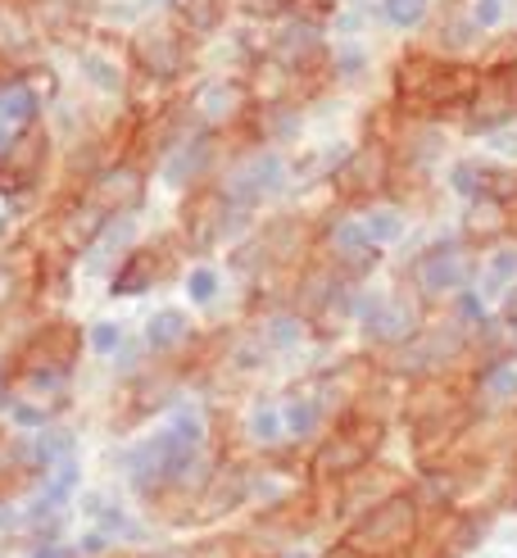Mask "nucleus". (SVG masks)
I'll return each mask as SVG.
<instances>
[{"mask_svg": "<svg viewBox=\"0 0 517 558\" xmlns=\"http://www.w3.org/2000/svg\"><path fill=\"white\" fill-rule=\"evenodd\" d=\"M381 10H386V19L395 27H418L427 19V0H386Z\"/></svg>", "mask_w": 517, "mask_h": 558, "instance_id": "obj_13", "label": "nucleus"}, {"mask_svg": "<svg viewBox=\"0 0 517 558\" xmlns=\"http://www.w3.org/2000/svg\"><path fill=\"white\" fill-rule=\"evenodd\" d=\"M463 277H468V259H463L458 245H435L418 259V287L431 291V295H445V291H458Z\"/></svg>", "mask_w": 517, "mask_h": 558, "instance_id": "obj_3", "label": "nucleus"}, {"mask_svg": "<svg viewBox=\"0 0 517 558\" xmlns=\"http://www.w3.org/2000/svg\"><path fill=\"white\" fill-rule=\"evenodd\" d=\"M282 423H286L291 436H309V432L318 427V409H313L309 400H291V404L282 409Z\"/></svg>", "mask_w": 517, "mask_h": 558, "instance_id": "obj_11", "label": "nucleus"}, {"mask_svg": "<svg viewBox=\"0 0 517 558\" xmlns=\"http://www.w3.org/2000/svg\"><path fill=\"white\" fill-rule=\"evenodd\" d=\"M513 287H517V245L495 250V255L485 259V268H481V300H495V295H504Z\"/></svg>", "mask_w": 517, "mask_h": 558, "instance_id": "obj_5", "label": "nucleus"}, {"mask_svg": "<svg viewBox=\"0 0 517 558\" xmlns=\"http://www.w3.org/2000/svg\"><path fill=\"white\" fill-rule=\"evenodd\" d=\"M490 146H495L500 155H513V159H517V128H500V132H490Z\"/></svg>", "mask_w": 517, "mask_h": 558, "instance_id": "obj_22", "label": "nucleus"}, {"mask_svg": "<svg viewBox=\"0 0 517 558\" xmlns=\"http://www.w3.org/2000/svg\"><path fill=\"white\" fill-rule=\"evenodd\" d=\"M0 114H5L10 123H27L37 114V96L27 92V87H10V92H0Z\"/></svg>", "mask_w": 517, "mask_h": 558, "instance_id": "obj_10", "label": "nucleus"}, {"mask_svg": "<svg viewBox=\"0 0 517 558\" xmlns=\"http://www.w3.org/2000/svg\"><path fill=\"white\" fill-rule=\"evenodd\" d=\"M119 337H123L119 323H96V327H91V345H96L100 354H114V350H119Z\"/></svg>", "mask_w": 517, "mask_h": 558, "instance_id": "obj_18", "label": "nucleus"}, {"mask_svg": "<svg viewBox=\"0 0 517 558\" xmlns=\"http://www.w3.org/2000/svg\"><path fill=\"white\" fill-rule=\"evenodd\" d=\"M278 186H282V159H272V155L250 159V163H245V169H236V178H232V195H236V201H245V205L263 201V195H272Z\"/></svg>", "mask_w": 517, "mask_h": 558, "instance_id": "obj_4", "label": "nucleus"}, {"mask_svg": "<svg viewBox=\"0 0 517 558\" xmlns=\"http://www.w3.org/2000/svg\"><path fill=\"white\" fill-rule=\"evenodd\" d=\"M408 536H414V505H408V499H391V505L372 509L359 526H354L349 545L364 549V554H391V549H399Z\"/></svg>", "mask_w": 517, "mask_h": 558, "instance_id": "obj_1", "label": "nucleus"}, {"mask_svg": "<svg viewBox=\"0 0 517 558\" xmlns=\"http://www.w3.org/2000/svg\"><path fill=\"white\" fill-rule=\"evenodd\" d=\"M513 114H517V87H513V77L508 73L481 77L477 92H472V123L485 128V132H500Z\"/></svg>", "mask_w": 517, "mask_h": 558, "instance_id": "obj_2", "label": "nucleus"}, {"mask_svg": "<svg viewBox=\"0 0 517 558\" xmlns=\"http://www.w3.org/2000/svg\"><path fill=\"white\" fill-rule=\"evenodd\" d=\"M336 250H345V255H364V250H372L364 218H345L341 222V228H336Z\"/></svg>", "mask_w": 517, "mask_h": 558, "instance_id": "obj_12", "label": "nucleus"}, {"mask_svg": "<svg viewBox=\"0 0 517 558\" xmlns=\"http://www.w3.org/2000/svg\"><path fill=\"white\" fill-rule=\"evenodd\" d=\"M186 291H190V300H196V304L213 300L218 295V272L213 268H196V272H190V282H186Z\"/></svg>", "mask_w": 517, "mask_h": 558, "instance_id": "obj_17", "label": "nucleus"}, {"mask_svg": "<svg viewBox=\"0 0 517 558\" xmlns=\"http://www.w3.org/2000/svg\"><path fill=\"white\" fill-rule=\"evenodd\" d=\"M250 432H255L259 440H278V436L286 432L282 409H255V413H250Z\"/></svg>", "mask_w": 517, "mask_h": 558, "instance_id": "obj_15", "label": "nucleus"}, {"mask_svg": "<svg viewBox=\"0 0 517 558\" xmlns=\"http://www.w3.org/2000/svg\"><path fill=\"white\" fill-rule=\"evenodd\" d=\"M10 132H14V123H10L5 114H0V150H5V146H10Z\"/></svg>", "mask_w": 517, "mask_h": 558, "instance_id": "obj_23", "label": "nucleus"}, {"mask_svg": "<svg viewBox=\"0 0 517 558\" xmlns=\"http://www.w3.org/2000/svg\"><path fill=\"white\" fill-rule=\"evenodd\" d=\"M364 228H368V241L372 245H391L404 236V214L399 209H368L364 214Z\"/></svg>", "mask_w": 517, "mask_h": 558, "instance_id": "obj_7", "label": "nucleus"}, {"mask_svg": "<svg viewBox=\"0 0 517 558\" xmlns=\"http://www.w3.org/2000/svg\"><path fill=\"white\" fill-rule=\"evenodd\" d=\"M200 163H205V142H190V146L169 163V182H186L190 173L200 169Z\"/></svg>", "mask_w": 517, "mask_h": 558, "instance_id": "obj_14", "label": "nucleus"}, {"mask_svg": "<svg viewBox=\"0 0 517 558\" xmlns=\"http://www.w3.org/2000/svg\"><path fill=\"white\" fill-rule=\"evenodd\" d=\"M408 327H414V314H408L404 304H381V310L368 314V331L377 341H399V337H408Z\"/></svg>", "mask_w": 517, "mask_h": 558, "instance_id": "obj_6", "label": "nucleus"}, {"mask_svg": "<svg viewBox=\"0 0 517 558\" xmlns=\"http://www.w3.org/2000/svg\"><path fill=\"white\" fill-rule=\"evenodd\" d=\"M481 390H485V400H513L517 396V364H495V368H485L481 377Z\"/></svg>", "mask_w": 517, "mask_h": 558, "instance_id": "obj_9", "label": "nucleus"}, {"mask_svg": "<svg viewBox=\"0 0 517 558\" xmlns=\"http://www.w3.org/2000/svg\"><path fill=\"white\" fill-rule=\"evenodd\" d=\"M227 105H232V96H227L223 87H213V92H205V96H200V109H209V119L227 114Z\"/></svg>", "mask_w": 517, "mask_h": 558, "instance_id": "obj_21", "label": "nucleus"}, {"mask_svg": "<svg viewBox=\"0 0 517 558\" xmlns=\"http://www.w3.org/2000/svg\"><path fill=\"white\" fill-rule=\"evenodd\" d=\"M141 5H159V0H141Z\"/></svg>", "mask_w": 517, "mask_h": 558, "instance_id": "obj_24", "label": "nucleus"}, {"mask_svg": "<svg viewBox=\"0 0 517 558\" xmlns=\"http://www.w3.org/2000/svg\"><path fill=\"white\" fill-rule=\"evenodd\" d=\"M504 19V0H477L472 5V27H495Z\"/></svg>", "mask_w": 517, "mask_h": 558, "instance_id": "obj_19", "label": "nucleus"}, {"mask_svg": "<svg viewBox=\"0 0 517 558\" xmlns=\"http://www.w3.org/2000/svg\"><path fill=\"white\" fill-rule=\"evenodd\" d=\"M182 337H186V318H182V314H173V310L155 314V318H150V327H146V341H150L155 350H169V345H177Z\"/></svg>", "mask_w": 517, "mask_h": 558, "instance_id": "obj_8", "label": "nucleus"}, {"mask_svg": "<svg viewBox=\"0 0 517 558\" xmlns=\"http://www.w3.org/2000/svg\"><path fill=\"white\" fill-rule=\"evenodd\" d=\"M299 341V323L295 318H278L272 323V345H295Z\"/></svg>", "mask_w": 517, "mask_h": 558, "instance_id": "obj_20", "label": "nucleus"}, {"mask_svg": "<svg viewBox=\"0 0 517 558\" xmlns=\"http://www.w3.org/2000/svg\"><path fill=\"white\" fill-rule=\"evenodd\" d=\"M82 73H87L91 82H104V92H119V87H123V73L109 64V60H96V54H87V60H82Z\"/></svg>", "mask_w": 517, "mask_h": 558, "instance_id": "obj_16", "label": "nucleus"}]
</instances>
